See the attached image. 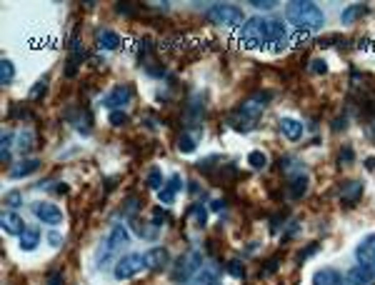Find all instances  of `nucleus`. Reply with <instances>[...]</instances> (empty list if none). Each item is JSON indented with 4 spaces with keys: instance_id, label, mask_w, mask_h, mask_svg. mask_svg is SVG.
I'll use <instances>...</instances> for the list:
<instances>
[{
    "instance_id": "nucleus-5",
    "label": "nucleus",
    "mask_w": 375,
    "mask_h": 285,
    "mask_svg": "<svg viewBox=\"0 0 375 285\" xmlns=\"http://www.w3.org/2000/svg\"><path fill=\"white\" fill-rule=\"evenodd\" d=\"M205 18L215 25H223V28H235V25L243 23V10L230 5V3H215V5L208 8Z\"/></svg>"
},
{
    "instance_id": "nucleus-12",
    "label": "nucleus",
    "mask_w": 375,
    "mask_h": 285,
    "mask_svg": "<svg viewBox=\"0 0 375 285\" xmlns=\"http://www.w3.org/2000/svg\"><path fill=\"white\" fill-rule=\"evenodd\" d=\"M345 278H348L350 285H373L375 283V268L358 265V268H353Z\"/></svg>"
},
{
    "instance_id": "nucleus-10",
    "label": "nucleus",
    "mask_w": 375,
    "mask_h": 285,
    "mask_svg": "<svg viewBox=\"0 0 375 285\" xmlns=\"http://www.w3.org/2000/svg\"><path fill=\"white\" fill-rule=\"evenodd\" d=\"M143 260H145V268H150V270H163L170 263V253L165 248H150L143 255Z\"/></svg>"
},
{
    "instance_id": "nucleus-34",
    "label": "nucleus",
    "mask_w": 375,
    "mask_h": 285,
    "mask_svg": "<svg viewBox=\"0 0 375 285\" xmlns=\"http://www.w3.org/2000/svg\"><path fill=\"white\" fill-rule=\"evenodd\" d=\"M228 273H230V275H235V278H243V275H245L243 263H240V260H230V263H228Z\"/></svg>"
},
{
    "instance_id": "nucleus-11",
    "label": "nucleus",
    "mask_w": 375,
    "mask_h": 285,
    "mask_svg": "<svg viewBox=\"0 0 375 285\" xmlns=\"http://www.w3.org/2000/svg\"><path fill=\"white\" fill-rule=\"evenodd\" d=\"M0 225L3 230L8 233V235H23L25 233V223H23V218H20L18 213H13V210H8V213H3V218H0Z\"/></svg>"
},
{
    "instance_id": "nucleus-37",
    "label": "nucleus",
    "mask_w": 375,
    "mask_h": 285,
    "mask_svg": "<svg viewBox=\"0 0 375 285\" xmlns=\"http://www.w3.org/2000/svg\"><path fill=\"white\" fill-rule=\"evenodd\" d=\"M250 5H253V8H258V10H273V8H275V3H273V0H253Z\"/></svg>"
},
{
    "instance_id": "nucleus-22",
    "label": "nucleus",
    "mask_w": 375,
    "mask_h": 285,
    "mask_svg": "<svg viewBox=\"0 0 375 285\" xmlns=\"http://www.w3.org/2000/svg\"><path fill=\"white\" fill-rule=\"evenodd\" d=\"M133 225V230H135V235L138 238H145V240H155L158 238V225H143V223H138V220H133L130 223Z\"/></svg>"
},
{
    "instance_id": "nucleus-15",
    "label": "nucleus",
    "mask_w": 375,
    "mask_h": 285,
    "mask_svg": "<svg viewBox=\"0 0 375 285\" xmlns=\"http://www.w3.org/2000/svg\"><path fill=\"white\" fill-rule=\"evenodd\" d=\"M128 240H130L128 228H125L123 223H118V225H113V228H110V235H108V240H105V243H108V248H110L113 253H118V250L125 245Z\"/></svg>"
},
{
    "instance_id": "nucleus-17",
    "label": "nucleus",
    "mask_w": 375,
    "mask_h": 285,
    "mask_svg": "<svg viewBox=\"0 0 375 285\" xmlns=\"http://www.w3.org/2000/svg\"><path fill=\"white\" fill-rule=\"evenodd\" d=\"M38 168H40V160H38V158H28V160H20L18 165L8 173V175H10L13 180H18V178H28V175H33Z\"/></svg>"
},
{
    "instance_id": "nucleus-18",
    "label": "nucleus",
    "mask_w": 375,
    "mask_h": 285,
    "mask_svg": "<svg viewBox=\"0 0 375 285\" xmlns=\"http://www.w3.org/2000/svg\"><path fill=\"white\" fill-rule=\"evenodd\" d=\"M218 275H220V268L215 265V263H208V265H203L200 273L195 275V283L198 285H213L218 280Z\"/></svg>"
},
{
    "instance_id": "nucleus-2",
    "label": "nucleus",
    "mask_w": 375,
    "mask_h": 285,
    "mask_svg": "<svg viewBox=\"0 0 375 285\" xmlns=\"http://www.w3.org/2000/svg\"><path fill=\"white\" fill-rule=\"evenodd\" d=\"M285 18L290 20L293 25H298L300 30L303 28L305 30H318V28L325 25L323 10H320L315 3H310V0H295V3H290L285 8Z\"/></svg>"
},
{
    "instance_id": "nucleus-33",
    "label": "nucleus",
    "mask_w": 375,
    "mask_h": 285,
    "mask_svg": "<svg viewBox=\"0 0 375 285\" xmlns=\"http://www.w3.org/2000/svg\"><path fill=\"white\" fill-rule=\"evenodd\" d=\"M310 73H315V75H325V73H328V63H325L323 58L310 60Z\"/></svg>"
},
{
    "instance_id": "nucleus-19",
    "label": "nucleus",
    "mask_w": 375,
    "mask_h": 285,
    "mask_svg": "<svg viewBox=\"0 0 375 285\" xmlns=\"http://www.w3.org/2000/svg\"><path fill=\"white\" fill-rule=\"evenodd\" d=\"M363 195V183H358V180H350V183H345V188H343V205H353L358 198Z\"/></svg>"
},
{
    "instance_id": "nucleus-28",
    "label": "nucleus",
    "mask_w": 375,
    "mask_h": 285,
    "mask_svg": "<svg viewBox=\"0 0 375 285\" xmlns=\"http://www.w3.org/2000/svg\"><path fill=\"white\" fill-rule=\"evenodd\" d=\"M188 215H193L195 218V223H198V228H203L205 225V220H208V210H205V205H193V208L188 210Z\"/></svg>"
},
{
    "instance_id": "nucleus-25",
    "label": "nucleus",
    "mask_w": 375,
    "mask_h": 285,
    "mask_svg": "<svg viewBox=\"0 0 375 285\" xmlns=\"http://www.w3.org/2000/svg\"><path fill=\"white\" fill-rule=\"evenodd\" d=\"M13 78H15V65H13V60H3L0 63V83L3 85H8V83H13Z\"/></svg>"
},
{
    "instance_id": "nucleus-35",
    "label": "nucleus",
    "mask_w": 375,
    "mask_h": 285,
    "mask_svg": "<svg viewBox=\"0 0 375 285\" xmlns=\"http://www.w3.org/2000/svg\"><path fill=\"white\" fill-rule=\"evenodd\" d=\"M125 123H128L125 110H113L110 113V125H125Z\"/></svg>"
},
{
    "instance_id": "nucleus-14",
    "label": "nucleus",
    "mask_w": 375,
    "mask_h": 285,
    "mask_svg": "<svg viewBox=\"0 0 375 285\" xmlns=\"http://www.w3.org/2000/svg\"><path fill=\"white\" fill-rule=\"evenodd\" d=\"M180 188H183V178H180V175H170V180L163 185V190L158 193L160 203H163V205H173V200H175V195H178Z\"/></svg>"
},
{
    "instance_id": "nucleus-7",
    "label": "nucleus",
    "mask_w": 375,
    "mask_h": 285,
    "mask_svg": "<svg viewBox=\"0 0 375 285\" xmlns=\"http://www.w3.org/2000/svg\"><path fill=\"white\" fill-rule=\"evenodd\" d=\"M130 98H133V88H130V85H120V88H113L110 93L103 98V105H105V108H110V113H113V110H120L123 105H128V103H130Z\"/></svg>"
},
{
    "instance_id": "nucleus-1",
    "label": "nucleus",
    "mask_w": 375,
    "mask_h": 285,
    "mask_svg": "<svg viewBox=\"0 0 375 285\" xmlns=\"http://www.w3.org/2000/svg\"><path fill=\"white\" fill-rule=\"evenodd\" d=\"M268 103H270V93L248 95L243 103L235 108V113L230 115V125H233L238 133H248V130H253L255 120L262 115V110H265Z\"/></svg>"
},
{
    "instance_id": "nucleus-41",
    "label": "nucleus",
    "mask_w": 375,
    "mask_h": 285,
    "mask_svg": "<svg viewBox=\"0 0 375 285\" xmlns=\"http://www.w3.org/2000/svg\"><path fill=\"white\" fill-rule=\"evenodd\" d=\"M315 250H318V243H313V245L308 248V250H305V253H300V260H305V258H310V255H313V253H315Z\"/></svg>"
},
{
    "instance_id": "nucleus-36",
    "label": "nucleus",
    "mask_w": 375,
    "mask_h": 285,
    "mask_svg": "<svg viewBox=\"0 0 375 285\" xmlns=\"http://www.w3.org/2000/svg\"><path fill=\"white\" fill-rule=\"evenodd\" d=\"M165 220H168V210H163V208L153 210V225H160V223H165Z\"/></svg>"
},
{
    "instance_id": "nucleus-3",
    "label": "nucleus",
    "mask_w": 375,
    "mask_h": 285,
    "mask_svg": "<svg viewBox=\"0 0 375 285\" xmlns=\"http://www.w3.org/2000/svg\"><path fill=\"white\" fill-rule=\"evenodd\" d=\"M240 45L245 48H270V20L250 18L243 23L240 30Z\"/></svg>"
},
{
    "instance_id": "nucleus-45",
    "label": "nucleus",
    "mask_w": 375,
    "mask_h": 285,
    "mask_svg": "<svg viewBox=\"0 0 375 285\" xmlns=\"http://www.w3.org/2000/svg\"><path fill=\"white\" fill-rule=\"evenodd\" d=\"M365 165H368V168L373 170V168H375V158H368V160H365Z\"/></svg>"
},
{
    "instance_id": "nucleus-16",
    "label": "nucleus",
    "mask_w": 375,
    "mask_h": 285,
    "mask_svg": "<svg viewBox=\"0 0 375 285\" xmlns=\"http://www.w3.org/2000/svg\"><path fill=\"white\" fill-rule=\"evenodd\" d=\"M278 128H280V133L288 138V140H300L303 138V123L295 120V118H280L278 120Z\"/></svg>"
},
{
    "instance_id": "nucleus-46",
    "label": "nucleus",
    "mask_w": 375,
    "mask_h": 285,
    "mask_svg": "<svg viewBox=\"0 0 375 285\" xmlns=\"http://www.w3.org/2000/svg\"><path fill=\"white\" fill-rule=\"evenodd\" d=\"M213 285H220V283H213Z\"/></svg>"
},
{
    "instance_id": "nucleus-27",
    "label": "nucleus",
    "mask_w": 375,
    "mask_h": 285,
    "mask_svg": "<svg viewBox=\"0 0 375 285\" xmlns=\"http://www.w3.org/2000/svg\"><path fill=\"white\" fill-rule=\"evenodd\" d=\"M248 163H250V168H255V170H262V168L268 165V158H265V153L253 150L250 155H248Z\"/></svg>"
},
{
    "instance_id": "nucleus-23",
    "label": "nucleus",
    "mask_w": 375,
    "mask_h": 285,
    "mask_svg": "<svg viewBox=\"0 0 375 285\" xmlns=\"http://www.w3.org/2000/svg\"><path fill=\"white\" fill-rule=\"evenodd\" d=\"M360 15H365V5H360V3H355V5H350V8H345L343 10V15H340V20L345 23V25H350V23H355Z\"/></svg>"
},
{
    "instance_id": "nucleus-44",
    "label": "nucleus",
    "mask_w": 375,
    "mask_h": 285,
    "mask_svg": "<svg viewBox=\"0 0 375 285\" xmlns=\"http://www.w3.org/2000/svg\"><path fill=\"white\" fill-rule=\"evenodd\" d=\"M210 205H213V210H215V213H220V210H223V203H220V200H213Z\"/></svg>"
},
{
    "instance_id": "nucleus-21",
    "label": "nucleus",
    "mask_w": 375,
    "mask_h": 285,
    "mask_svg": "<svg viewBox=\"0 0 375 285\" xmlns=\"http://www.w3.org/2000/svg\"><path fill=\"white\" fill-rule=\"evenodd\" d=\"M98 45L103 50H115V48H120V35L113 33V30H100L98 33Z\"/></svg>"
},
{
    "instance_id": "nucleus-42",
    "label": "nucleus",
    "mask_w": 375,
    "mask_h": 285,
    "mask_svg": "<svg viewBox=\"0 0 375 285\" xmlns=\"http://www.w3.org/2000/svg\"><path fill=\"white\" fill-rule=\"evenodd\" d=\"M5 203H8V205H15V203H20V195L18 193H10V195L5 198Z\"/></svg>"
},
{
    "instance_id": "nucleus-31",
    "label": "nucleus",
    "mask_w": 375,
    "mask_h": 285,
    "mask_svg": "<svg viewBox=\"0 0 375 285\" xmlns=\"http://www.w3.org/2000/svg\"><path fill=\"white\" fill-rule=\"evenodd\" d=\"M178 150H180V153H193V150H195V138H193V135H188V133H183L180 138H178Z\"/></svg>"
},
{
    "instance_id": "nucleus-29",
    "label": "nucleus",
    "mask_w": 375,
    "mask_h": 285,
    "mask_svg": "<svg viewBox=\"0 0 375 285\" xmlns=\"http://www.w3.org/2000/svg\"><path fill=\"white\" fill-rule=\"evenodd\" d=\"M18 150L20 153H30L33 150V133H30V130H23V133L18 135Z\"/></svg>"
},
{
    "instance_id": "nucleus-32",
    "label": "nucleus",
    "mask_w": 375,
    "mask_h": 285,
    "mask_svg": "<svg viewBox=\"0 0 375 285\" xmlns=\"http://www.w3.org/2000/svg\"><path fill=\"white\" fill-rule=\"evenodd\" d=\"M135 210H138V198H133V195H130V198L123 203L120 215H123V218H133V215H135Z\"/></svg>"
},
{
    "instance_id": "nucleus-24",
    "label": "nucleus",
    "mask_w": 375,
    "mask_h": 285,
    "mask_svg": "<svg viewBox=\"0 0 375 285\" xmlns=\"http://www.w3.org/2000/svg\"><path fill=\"white\" fill-rule=\"evenodd\" d=\"M305 190H308V178H305V173H300L298 178H293V183H290V198L305 195Z\"/></svg>"
},
{
    "instance_id": "nucleus-6",
    "label": "nucleus",
    "mask_w": 375,
    "mask_h": 285,
    "mask_svg": "<svg viewBox=\"0 0 375 285\" xmlns=\"http://www.w3.org/2000/svg\"><path fill=\"white\" fill-rule=\"evenodd\" d=\"M143 265H145L143 255H135V253H130V255H125V258H120V260L115 263V268H113V275H115L118 280H130V278H135V275L143 270Z\"/></svg>"
},
{
    "instance_id": "nucleus-39",
    "label": "nucleus",
    "mask_w": 375,
    "mask_h": 285,
    "mask_svg": "<svg viewBox=\"0 0 375 285\" xmlns=\"http://www.w3.org/2000/svg\"><path fill=\"white\" fill-rule=\"evenodd\" d=\"M275 270H278V260H275V258H273V260H270V263H268V265H265V270H262L260 275H273V273H275Z\"/></svg>"
},
{
    "instance_id": "nucleus-30",
    "label": "nucleus",
    "mask_w": 375,
    "mask_h": 285,
    "mask_svg": "<svg viewBox=\"0 0 375 285\" xmlns=\"http://www.w3.org/2000/svg\"><path fill=\"white\" fill-rule=\"evenodd\" d=\"M148 188H153V190H163V175H160V170L158 168H150V173H148Z\"/></svg>"
},
{
    "instance_id": "nucleus-4",
    "label": "nucleus",
    "mask_w": 375,
    "mask_h": 285,
    "mask_svg": "<svg viewBox=\"0 0 375 285\" xmlns=\"http://www.w3.org/2000/svg\"><path fill=\"white\" fill-rule=\"evenodd\" d=\"M203 268V253L200 250H185L178 260H175V270H173V280L175 283H188L195 280V275Z\"/></svg>"
},
{
    "instance_id": "nucleus-40",
    "label": "nucleus",
    "mask_w": 375,
    "mask_h": 285,
    "mask_svg": "<svg viewBox=\"0 0 375 285\" xmlns=\"http://www.w3.org/2000/svg\"><path fill=\"white\" fill-rule=\"evenodd\" d=\"M340 163H345V165L353 163V150H350V148H345V150L340 153Z\"/></svg>"
},
{
    "instance_id": "nucleus-20",
    "label": "nucleus",
    "mask_w": 375,
    "mask_h": 285,
    "mask_svg": "<svg viewBox=\"0 0 375 285\" xmlns=\"http://www.w3.org/2000/svg\"><path fill=\"white\" fill-rule=\"evenodd\" d=\"M38 243H40V230L38 228H25V233L20 235V248L25 250V253H30V250H35Z\"/></svg>"
},
{
    "instance_id": "nucleus-8",
    "label": "nucleus",
    "mask_w": 375,
    "mask_h": 285,
    "mask_svg": "<svg viewBox=\"0 0 375 285\" xmlns=\"http://www.w3.org/2000/svg\"><path fill=\"white\" fill-rule=\"evenodd\" d=\"M355 258L360 265H368V268H375V233L365 235L355 248Z\"/></svg>"
},
{
    "instance_id": "nucleus-26",
    "label": "nucleus",
    "mask_w": 375,
    "mask_h": 285,
    "mask_svg": "<svg viewBox=\"0 0 375 285\" xmlns=\"http://www.w3.org/2000/svg\"><path fill=\"white\" fill-rule=\"evenodd\" d=\"M10 143H13V135L5 130V133L0 135V160H3V163H8V160H10V150H13V148H10Z\"/></svg>"
},
{
    "instance_id": "nucleus-13",
    "label": "nucleus",
    "mask_w": 375,
    "mask_h": 285,
    "mask_svg": "<svg viewBox=\"0 0 375 285\" xmlns=\"http://www.w3.org/2000/svg\"><path fill=\"white\" fill-rule=\"evenodd\" d=\"M313 285H350V283H348V278H343L338 270H333V268H323V270H318V273L313 275Z\"/></svg>"
},
{
    "instance_id": "nucleus-43",
    "label": "nucleus",
    "mask_w": 375,
    "mask_h": 285,
    "mask_svg": "<svg viewBox=\"0 0 375 285\" xmlns=\"http://www.w3.org/2000/svg\"><path fill=\"white\" fill-rule=\"evenodd\" d=\"M48 240H50L53 245H58V243H60V235H58V233H50V235H48Z\"/></svg>"
},
{
    "instance_id": "nucleus-9",
    "label": "nucleus",
    "mask_w": 375,
    "mask_h": 285,
    "mask_svg": "<svg viewBox=\"0 0 375 285\" xmlns=\"http://www.w3.org/2000/svg\"><path fill=\"white\" fill-rule=\"evenodd\" d=\"M33 213H35L38 220H43V223H48V225H58V223H63V210L53 205V203H35L33 205Z\"/></svg>"
},
{
    "instance_id": "nucleus-38",
    "label": "nucleus",
    "mask_w": 375,
    "mask_h": 285,
    "mask_svg": "<svg viewBox=\"0 0 375 285\" xmlns=\"http://www.w3.org/2000/svg\"><path fill=\"white\" fill-rule=\"evenodd\" d=\"M40 95H45V83H38L35 88L30 90V98L35 100V98H40Z\"/></svg>"
}]
</instances>
